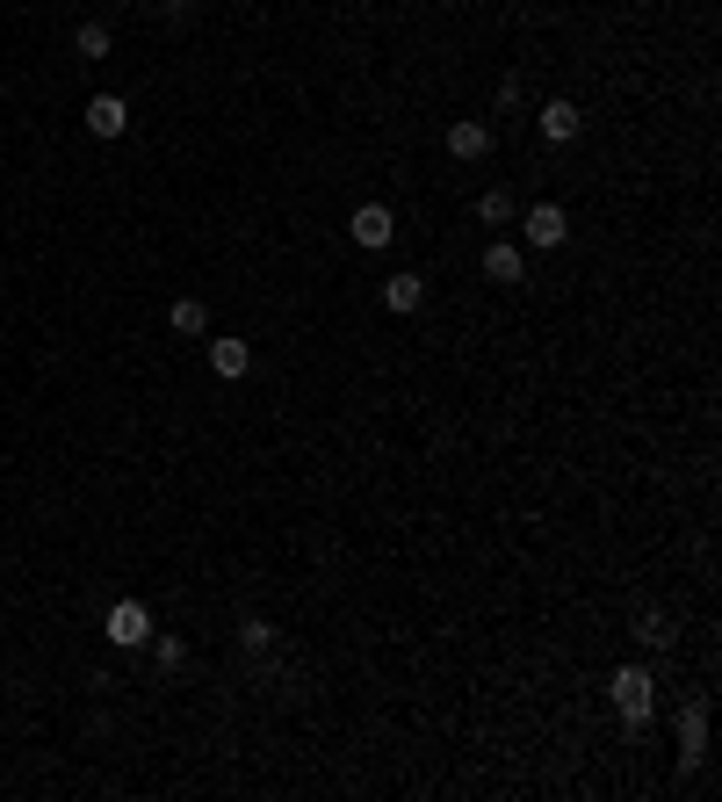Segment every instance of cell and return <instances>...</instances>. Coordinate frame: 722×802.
<instances>
[{
    "instance_id": "cell-17",
    "label": "cell",
    "mask_w": 722,
    "mask_h": 802,
    "mask_svg": "<svg viewBox=\"0 0 722 802\" xmlns=\"http://www.w3.org/2000/svg\"><path fill=\"white\" fill-rule=\"evenodd\" d=\"M153 658H159V673H181V665H189V644H181V636H159Z\"/></svg>"
},
{
    "instance_id": "cell-8",
    "label": "cell",
    "mask_w": 722,
    "mask_h": 802,
    "mask_svg": "<svg viewBox=\"0 0 722 802\" xmlns=\"http://www.w3.org/2000/svg\"><path fill=\"white\" fill-rule=\"evenodd\" d=\"M534 131H542V138H550V145H571V138H578V131H585V116H578V109H571V102H550V109H542V116H534Z\"/></svg>"
},
{
    "instance_id": "cell-15",
    "label": "cell",
    "mask_w": 722,
    "mask_h": 802,
    "mask_svg": "<svg viewBox=\"0 0 722 802\" xmlns=\"http://www.w3.org/2000/svg\"><path fill=\"white\" fill-rule=\"evenodd\" d=\"M477 217H484V225H514V195H506V189H484L477 195Z\"/></svg>"
},
{
    "instance_id": "cell-12",
    "label": "cell",
    "mask_w": 722,
    "mask_h": 802,
    "mask_svg": "<svg viewBox=\"0 0 722 802\" xmlns=\"http://www.w3.org/2000/svg\"><path fill=\"white\" fill-rule=\"evenodd\" d=\"M167 326L181 332V340H203V332H210V304H203V297H181V304L167 312Z\"/></svg>"
},
{
    "instance_id": "cell-11",
    "label": "cell",
    "mask_w": 722,
    "mask_h": 802,
    "mask_svg": "<svg viewBox=\"0 0 722 802\" xmlns=\"http://www.w3.org/2000/svg\"><path fill=\"white\" fill-rule=\"evenodd\" d=\"M210 369L232 384V376H246V369H253V348H246V340H210Z\"/></svg>"
},
{
    "instance_id": "cell-18",
    "label": "cell",
    "mask_w": 722,
    "mask_h": 802,
    "mask_svg": "<svg viewBox=\"0 0 722 802\" xmlns=\"http://www.w3.org/2000/svg\"><path fill=\"white\" fill-rule=\"evenodd\" d=\"M499 109H506V116L528 109V80H520V72H506V80H499Z\"/></svg>"
},
{
    "instance_id": "cell-10",
    "label": "cell",
    "mask_w": 722,
    "mask_h": 802,
    "mask_svg": "<svg viewBox=\"0 0 722 802\" xmlns=\"http://www.w3.org/2000/svg\"><path fill=\"white\" fill-rule=\"evenodd\" d=\"M701 752H708V709L693 701V709L679 715V759H687V767H701Z\"/></svg>"
},
{
    "instance_id": "cell-2",
    "label": "cell",
    "mask_w": 722,
    "mask_h": 802,
    "mask_svg": "<svg viewBox=\"0 0 722 802\" xmlns=\"http://www.w3.org/2000/svg\"><path fill=\"white\" fill-rule=\"evenodd\" d=\"M102 636L116 651H138V644H153V608L145 600H116V608L102 614Z\"/></svg>"
},
{
    "instance_id": "cell-16",
    "label": "cell",
    "mask_w": 722,
    "mask_h": 802,
    "mask_svg": "<svg viewBox=\"0 0 722 802\" xmlns=\"http://www.w3.org/2000/svg\"><path fill=\"white\" fill-rule=\"evenodd\" d=\"M72 44H80V58H109V22H80Z\"/></svg>"
},
{
    "instance_id": "cell-6",
    "label": "cell",
    "mask_w": 722,
    "mask_h": 802,
    "mask_svg": "<svg viewBox=\"0 0 722 802\" xmlns=\"http://www.w3.org/2000/svg\"><path fill=\"white\" fill-rule=\"evenodd\" d=\"M484 275H492V282H506V290H514V282L528 275V253H520L514 239H492V246H484Z\"/></svg>"
},
{
    "instance_id": "cell-9",
    "label": "cell",
    "mask_w": 722,
    "mask_h": 802,
    "mask_svg": "<svg viewBox=\"0 0 722 802\" xmlns=\"http://www.w3.org/2000/svg\"><path fill=\"white\" fill-rule=\"evenodd\" d=\"M636 644L643 651H672V644H679V622H672L665 608H643L636 614Z\"/></svg>"
},
{
    "instance_id": "cell-4",
    "label": "cell",
    "mask_w": 722,
    "mask_h": 802,
    "mask_svg": "<svg viewBox=\"0 0 722 802\" xmlns=\"http://www.w3.org/2000/svg\"><path fill=\"white\" fill-rule=\"evenodd\" d=\"M520 231H528V246H542V253H556V246L571 239V225H564V203H534L528 217H520Z\"/></svg>"
},
{
    "instance_id": "cell-3",
    "label": "cell",
    "mask_w": 722,
    "mask_h": 802,
    "mask_svg": "<svg viewBox=\"0 0 722 802\" xmlns=\"http://www.w3.org/2000/svg\"><path fill=\"white\" fill-rule=\"evenodd\" d=\"M347 239H354L361 253H383V246L397 239V217H391V203H361L354 217H347Z\"/></svg>"
},
{
    "instance_id": "cell-1",
    "label": "cell",
    "mask_w": 722,
    "mask_h": 802,
    "mask_svg": "<svg viewBox=\"0 0 722 802\" xmlns=\"http://www.w3.org/2000/svg\"><path fill=\"white\" fill-rule=\"evenodd\" d=\"M607 694H614L621 723H629V731H643V723H651V701H657V680H651V673H643V665H621V673H614V687H607Z\"/></svg>"
},
{
    "instance_id": "cell-14",
    "label": "cell",
    "mask_w": 722,
    "mask_h": 802,
    "mask_svg": "<svg viewBox=\"0 0 722 802\" xmlns=\"http://www.w3.org/2000/svg\"><path fill=\"white\" fill-rule=\"evenodd\" d=\"M268 644H275V622H268V614H246V622H239V651H253V658H260Z\"/></svg>"
},
{
    "instance_id": "cell-7",
    "label": "cell",
    "mask_w": 722,
    "mask_h": 802,
    "mask_svg": "<svg viewBox=\"0 0 722 802\" xmlns=\"http://www.w3.org/2000/svg\"><path fill=\"white\" fill-rule=\"evenodd\" d=\"M448 153H455V159H484V153H492V123H477V116L448 123Z\"/></svg>"
},
{
    "instance_id": "cell-19",
    "label": "cell",
    "mask_w": 722,
    "mask_h": 802,
    "mask_svg": "<svg viewBox=\"0 0 722 802\" xmlns=\"http://www.w3.org/2000/svg\"><path fill=\"white\" fill-rule=\"evenodd\" d=\"M167 8H189V0H167Z\"/></svg>"
},
{
    "instance_id": "cell-13",
    "label": "cell",
    "mask_w": 722,
    "mask_h": 802,
    "mask_svg": "<svg viewBox=\"0 0 722 802\" xmlns=\"http://www.w3.org/2000/svg\"><path fill=\"white\" fill-rule=\"evenodd\" d=\"M383 304H391V312H419V304H427V282L419 275H391L383 282Z\"/></svg>"
},
{
    "instance_id": "cell-5",
    "label": "cell",
    "mask_w": 722,
    "mask_h": 802,
    "mask_svg": "<svg viewBox=\"0 0 722 802\" xmlns=\"http://www.w3.org/2000/svg\"><path fill=\"white\" fill-rule=\"evenodd\" d=\"M87 131H94V138H123V131H131V102H123V94H94V102H87Z\"/></svg>"
}]
</instances>
